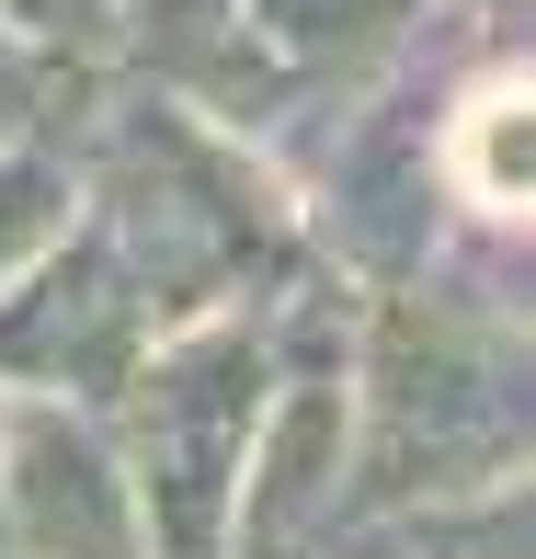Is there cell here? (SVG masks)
<instances>
[{"mask_svg": "<svg viewBox=\"0 0 536 559\" xmlns=\"http://www.w3.org/2000/svg\"><path fill=\"white\" fill-rule=\"evenodd\" d=\"M251 423H263V354L251 332H194L148 366V502L183 548L217 537L228 479L251 468Z\"/></svg>", "mask_w": 536, "mask_h": 559, "instance_id": "obj_1", "label": "cell"}, {"mask_svg": "<svg viewBox=\"0 0 536 559\" xmlns=\"http://www.w3.org/2000/svg\"><path fill=\"white\" fill-rule=\"evenodd\" d=\"M433 435L422 479H479L514 456V389L491 354H468L445 320H400L377 354V468L412 479V445Z\"/></svg>", "mask_w": 536, "mask_h": 559, "instance_id": "obj_2", "label": "cell"}, {"mask_svg": "<svg viewBox=\"0 0 536 559\" xmlns=\"http://www.w3.org/2000/svg\"><path fill=\"white\" fill-rule=\"evenodd\" d=\"M12 537L35 559H138V502L81 423L35 412L12 435Z\"/></svg>", "mask_w": 536, "mask_h": 559, "instance_id": "obj_3", "label": "cell"}, {"mask_svg": "<svg viewBox=\"0 0 536 559\" xmlns=\"http://www.w3.org/2000/svg\"><path fill=\"white\" fill-rule=\"evenodd\" d=\"M126 320H138V309H126V286L92 263V251H81V263H46L35 286H23V309L0 320V366L69 389V377H92V366L126 354Z\"/></svg>", "mask_w": 536, "mask_h": 559, "instance_id": "obj_4", "label": "cell"}, {"mask_svg": "<svg viewBox=\"0 0 536 559\" xmlns=\"http://www.w3.org/2000/svg\"><path fill=\"white\" fill-rule=\"evenodd\" d=\"M456 183H468V206H525V92L491 81L468 115H456Z\"/></svg>", "mask_w": 536, "mask_h": 559, "instance_id": "obj_5", "label": "cell"}, {"mask_svg": "<svg viewBox=\"0 0 536 559\" xmlns=\"http://www.w3.org/2000/svg\"><path fill=\"white\" fill-rule=\"evenodd\" d=\"M46 240H58V183L46 171H0V274L35 263Z\"/></svg>", "mask_w": 536, "mask_h": 559, "instance_id": "obj_6", "label": "cell"}, {"mask_svg": "<svg viewBox=\"0 0 536 559\" xmlns=\"http://www.w3.org/2000/svg\"><path fill=\"white\" fill-rule=\"evenodd\" d=\"M23 104H35V69H23V46L0 35V126H23Z\"/></svg>", "mask_w": 536, "mask_h": 559, "instance_id": "obj_7", "label": "cell"}, {"mask_svg": "<svg viewBox=\"0 0 536 559\" xmlns=\"http://www.w3.org/2000/svg\"><path fill=\"white\" fill-rule=\"evenodd\" d=\"M0 12H23V23H46V35H58V23H92V0H0Z\"/></svg>", "mask_w": 536, "mask_h": 559, "instance_id": "obj_8", "label": "cell"}]
</instances>
